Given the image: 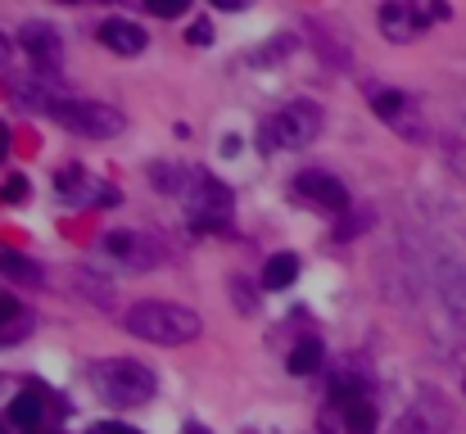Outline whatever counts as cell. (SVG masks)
<instances>
[{"label": "cell", "mask_w": 466, "mask_h": 434, "mask_svg": "<svg viewBox=\"0 0 466 434\" xmlns=\"http://www.w3.org/2000/svg\"><path fill=\"white\" fill-rule=\"evenodd\" d=\"M122 326L127 335H137L146 344H163V348H177V344H190L199 335V321L190 308L181 304H163V299H141L122 313Z\"/></svg>", "instance_id": "obj_1"}, {"label": "cell", "mask_w": 466, "mask_h": 434, "mask_svg": "<svg viewBox=\"0 0 466 434\" xmlns=\"http://www.w3.org/2000/svg\"><path fill=\"white\" fill-rule=\"evenodd\" d=\"M91 389L113 403V407H141L154 398V371L146 362H131V357H104L91 367Z\"/></svg>", "instance_id": "obj_2"}, {"label": "cell", "mask_w": 466, "mask_h": 434, "mask_svg": "<svg viewBox=\"0 0 466 434\" xmlns=\"http://www.w3.org/2000/svg\"><path fill=\"white\" fill-rule=\"evenodd\" d=\"M32 100L41 113H50L59 127H69L73 136H87V140H109L122 131V113L113 104H100V100H63V96H23Z\"/></svg>", "instance_id": "obj_3"}, {"label": "cell", "mask_w": 466, "mask_h": 434, "mask_svg": "<svg viewBox=\"0 0 466 434\" xmlns=\"http://www.w3.org/2000/svg\"><path fill=\"white\" fill-rule=\"evenodd\" d=\"M317 136H321V109L312 100H299L290 109H277L258 127V150H299Z\"/></svg>", "instance_id": "obj_4"}, {"label": "cell", "mask_w": 466, "mask_h": 434, "mask_svg": "<svg viewBox=\"0 0 466 434\" xmlns=\"http://www.w3.org/2000/svg\"><path fill=\"white\" fill-rule=\"evenodd\" d=\"M181 199L190 208V222L199 231H222L231 222V190L204 172H190L186 186H181Z\"/></svg>", "instance_id": "obj_5"}, {"label": "cell", "mask_w": 466, "mask_h": 434, "mask_svg": "<svg viewBox=\"0 0 466 434\" xmlns=\"http://www.w3.org/2000/svg\"><path fill=\"white\" fill-rule=\"evenodd\" d=\"M426 23H435V19H430L426 5H417V0H385L380 5V28H385L389 41H412Z\"/></svg>", "instance_id": "obj_6"}, {"label": "cell", "mask_w": 466, "mask_h": 434, "mask_svg": "<svg viewBox=\"0 0 466 434\" xmlns=\"http://www.w3.org/2000/svg\"><path fill=\"white\" fill-rule=\"evenodd\" d=\"M295 195H304L308 204H317L326 213H345L349 208V190L330 177V172H299L295 177Z\"/></svg>", "instance_id": "obj_7"}, {"label": "cell", "mask_w": 466, "mask_h": 434, "mask_svg": "<svg viewBox=\"0 0 466 434\" xmlns=\"http://www.w3.org/2000/svg\"><path fill=\"white\" fill-rule=\"evenodd\" d=\"M104 249H113V258H122L127 267H137V271L163 263V245H154L150 236H131V231H109Z\"/></svg>", "instance_id": "obj_8"}, {"label": "cell", "mask_w": 466, "mask_h": 434, "mask_svg": "<svg viewBox=\"0 0 466 434\" xmlns=\"http://www.w3.org/2000/svg\"><path fill=\"white\" fill-rule=\"evenodd\" d=\"M100 41H104V50H113V54H141V50H146V32H141L137 23H127V19H109V23L100 28Z\"/></svg>", "instance_id": "obj_9"}, {"label": "cell", "mask_w": 466, "mask_h": 434, "mask_svg": "<svg viewBox=\"0 0 466 434\" xmlns=\"http://www.w3.org/2000/svg\"><path fill=\"white\" fill-rule=\"evenodd\" d=\"M23 46H28V54L37 59V68H46V59H50V63L59 59V37H54L50 28H41V23H28V28H23Z\"/></svg>", "instance_id": "obj_10"}, {"label": "cell", "mask_w": 466, "mask_h": 434, "mask_svg": "<svg viewBox=\"0 0 466 434\" xmlns=\"http://www.w3.org/2000/svg\"><path fill=\"white\" fill-rule=\"evenodd\" d=\"M371 109H376L385 122H394L398 131H408V118H412V113H408V96H398V91H376V96H371Z\"/></svg>", "instance_id": "obj_11"}, {"label": "cell", "mask_w": 466, "mask_h": 434, "mask_svg": "<svg viewBox=\"0 0 466 434\" xmlns=\"http://www.w3.org/2000/svg\"><path fill=\"white\" fill-rule=\"evenodd\" d=\"M299 276V258L295 254H277L268 267H262V289H286Z\"/></svg>", "instance_id": "obj_12"}, {"label": "cell", "mask_w": 466, "mask_h": 434, "mask_svg": "<svg viewBox=\"0 0 466 434\" xmlns=\"http://www.w3.org/2000/svg\"><path fill=\"white\" fill-rule=\"evenodd\" d=\"M345 430L349 434H376V407L367 398H349L345 403Z\"/></svg>", "instance_id": "obj_13"}, {"label": "cell", "mask_w": 466, "mask_h": 434, "mask_svg": "<svg viewBox=\"0 0 466 434\" xmlns=\"http://www.w3.org/2000/svg\"><path fill=\"white\" fill-rule=\"evenodd\" d=\"M0 276H10V280H41V267L28 263V258L14 254V249H0Z\"/></svg>", "instance_id": "obj_14"}, {"label": "cell", "mask_w": 466, "mask_h": 434, "mask_svg": "<svg viewBox=\"0 0 466 434\" xmlns=\"http://www.w3.org/2000/svg\"><path fill=\"white\" fill-rule=\"evenodd\" d=\"M317 362H321V344H317V339H304V344L290 353L286 367H290V376H312V371H317Z\"/></svg>", "instance_id": "obj_15"}, {"label": "cell", "mask_w": 466, "mask_h": 434, "mask_svg": "<svg viewBox=\"0 0 466 434\" xmlns=\"http://www.w3.org/2000/svg\"><path fill=\"white\" fill-rule=\"evenodd\" d=\"M10 421L23 425V430H32V425L41 421V398H37V394H19V398L10 403Z\"/></svg>", "instance_id": "obj_16"}, {"label": "cell", "mask_w": 466, "mask_h": 434, "mask_svg": "<svg viewBox=\"0 0 466 434\" xmlns=\"http://www.w3.org/2000/svg\"><path fill=\"white\" fill-rule=\"evenodd\" d=\"M146 5H150V14H159V19H177V14L190 10V0H146Z\"/></svg>", "instance_id": "obj_17"}, {"label": "cell", "mask_w": 466, "mask_h": 434, "mask_svg": "<svg viewBox=\"0 0 466 434\" xmlns=\"http://www.w3.org/2000/svg\"><path fill=\"white\" fill-rule=\"evenodd\" d=\"M19 317V299L10 295V289H0V326H10Z\"/></svg>", "instance_id": "obj_18"}, {"label": "cell", "mask_w": 466, "mask_h": 434, "mask_svg": "<svg viewBox=\"0 0 466 434\" xmlns=\"http://www.w3.org/2000/svg\"><path fill=\"white\" fill-rule=\"evenodd\" d=\"M186 41H195V46H209V41H213V28H209V23H190Z\"/></svg>", "instance_id": "obj_19"}, {"label": "cell", "mask_w": 466, "mask_h": 434, "mask_svg": "<svg viewBox=\"0 0 466 434\" xmlns=\"http://www.w3.org/2000/svg\"><path fill=\"white\" fill-rule=\"evenodd\" d=\"M23 195H28V177H19V172H14V177L5 181V199H14V204H19Z\"/></svg>", "instance_id": "obj_20"}, {"label": "cell", "mask_w": 466, "mask_h": 434, "mask_svg": "<svg viewBox=\"0 0 466 434\" xmlns=\"http://www.w3.org/2000/svg\"><path fill=\"white\" fill-rule=\"evenodd\" d=\"M91 434H137V430H131V425H96Z\"/></svg>", "instance_id": "obj_21"}, {"label": "cell", "mask_w": 466, "mask_h": 434, "mask_svg": "<svg viewBox=\"0 0 466 434\" xmlns=\"http://www.w3.org/2000/svg\"><path fill=\"white\" fill-rule=\"evenodd\" d=\"M5 154H10V127L0 122V159H5Z\"/></svg>", "instance_id": "obj_22"}, {"label": "cell", "mask_w": 466, "mask_h": 434, "mask_svg": "<svg viewBox=\"0 0 466 434\" xmlns=\"http://www.w3.org/2000/svg\"><path fill=\"white\" fill-rule=\"evenodd\" d=\"M213 5H218V10H245L249 0H213Z\"/></svg>", "instance_id": "obj_23"}, {"label": "cell", "mask_w": 466, "mask_h": 434, "mask_svg": "<svg viewBox=\"0 0 466 434\" xmlns=\"http://www.w3.org/2000/svg\"><path fill=\"white\" fill-rule=\"evenodd\" d=\"M63 5H73V0H63Z\"/></svg>", "instance_id": "obj_24"}, {"label": "cell", "mask_w": 466, "mask_h": 434, "mask_svg": "<svg viewBox=\"0 0 466 434\" xmlns=\"http://www.w3.org/2000/svg\"><path fill=\"white\" fill-rule=\"evenodd\" d=\"M0 50H5V41H0Z\"/></svg>", "instance_id": "obj_25"}]
</instances>
